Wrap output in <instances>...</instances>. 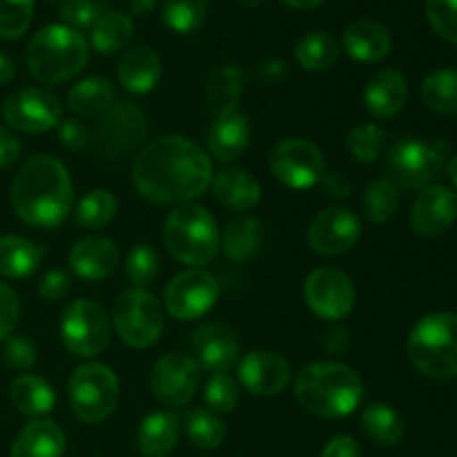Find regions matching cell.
Instances as JSON below:
<instances>
[{"label": "cell", "mask_w": 457, "mask_h": 457, "mask_svg": "<svg viewBox=\"0 0 457 457\" xmlns=\"http://www.w3.org/2000/svg\"><path fill=\"white\" fill-rule=\"evenodd\" d=\"M134 186L150 204L183 205L212 183L210 156L190 138L168 134L147 143L134 161Z\"/></svg>", "instance_id": "1"}, {"label": "cell", "mask_w": 457, "mask_h": 457, "mask_svg": "<svg viewBox=\"0 0 457 457\" xmlns=\"http://www.w3.org/2000/svg\"><path fill=\"white\" fill-rule=\"evenodd\" d=\"M74 201L70 172L49 154L25 161L12 183L13 212L27 226L54 230L67 219Z\"/></svg>", "instance_id": "2"}, {"label": "cell", "mask_w": 457, "mask_h": 457, "mask_svg": "<svg viewBox=\"0 0 457 457\" xmlns=\"http://www.w3.org/2000/svg\"><path fill=\"white\" fill-rule=\"evenodd\" d=\"M295 397L308 413L339 420L360 406L364 386L351 366L339 361H315L299 373Z\"/></svg>", "instance_id": "3"}, {"label": "cell", "mask_w": 457, "mask_h": 457, "mask_svg": "<svg viewBox=\"0 0 457 457\" xmlns=\"http://www.w3.org/2000/svg\"><path fill=\"white\" fill-rule=\"evenodd\" d=\"M27 67L45 85H58L80 74L89 61V45L83 34L67 25H49L36 31L27 45Z\"/></svg>", "instance_id": "4"}, {"label": "cell", "mask_w": 457, "mask_h": 457, "mask_svg": "<svg viewBox=\"0 0 457 457\" xmlns=\"http://www.w3.org/2000/svg\"><path fill=\"white\" fill-rule=\"evenodd\" d=\"M409 360L422 375L433 379L457 378V315L433 312L411 330Z\"/></svg>", "instance_id": "5"}, {"label": "cell", "mask_w": 457, "mask_h": 457, "mask_svg": "<svg viewBox=\"0 0 457 457\" xmlns=\"http://www.w3.org/2000/svg\"><path fill=\"white\" fill-rule=\"evenodd\" d=\"M163 241L170 254L181 263L205 266L217 257L221 235L208 210L195 204H183L165 219Z\"/></svg>", "instance_id": "6"}, {"label": "cell", "mask_w": 457, "mask_h": 457, "mask_svg": "<svg viewBox=\"0 0 457 457\" xmlns=\"http://www.w3.org/2000/svg\"><path fill=\"white\" fill-rule=\"evenodd\" d=\"M449 145L424 143L420 138H402L388 150L386 170L391 181L404 190H424L445 170Z\"/></svg>", "instance_id": "7"}, {"label": "cell", "mask_w": 457, "mask_h": 457, "mask_svg": "<svg viewBox=\"0 0 457 457\" xmlns=\"http://www.w3.org/2000/svg\"><path fill=\"white\" fill-rule=\"evenodd\" d=\"M70 404L85 424H98L114 413L120 397L119 379L105 364H83L70 378Z\"/></svg>", "instance_id": "8"}, {"label": "cell", "mask_w": 457, "mask_h": 457, "mask_svg": "<svg viewBox=\"0 0 457 457\" xmlns=\"http://www.w3.org/2000/svg\"><path fill=\"white\" fill-rule=\"evenodd\" d=\"M112 321L119 337L128 346L150 348L163 333L165 315L161 303L147 290L134 288L116 299Z\"/></svg>", "instance_id": "9"}, {"label": "cell", "mask_w": 457, "mask_h": 457, "mask_svg": "<svg viewBox=\"0 0 457 457\" xmlns=\"http://www.w3.org/2000/svg\"><path fill=\"white\" fill-rule=\"evenodd\" d=\"M61 337L76 357H96L110 344V320L92 299H76L62 312Z\"/></svg>", "instance_id": "10"}, {"label": "cell", "mask_w": 457, "mask_h": 457, "mask_svg": "<svg viewBox=\"0 0 457 457\" xmlns=\"http://www.w3.org/2000/svg\"><path fill=\"white\" fill-rule=\"evenodd\" d=\"M147 137L145 114L134 103L120 101L112 105L94 129V145L105 159H119L143 145Z\"/></svg>", "instance_id": "11"}, {"label": "cell", "mask_w": 457, "mask_h": 457, "mask_svg": "<svg viewBox=\"0 0 457 457\" xmlns=\"http://www.w3.org/2000/svg\"><path fill=\"white\" fill-rule=\"evenodd\" d=\"M270 170L275 179L293 190L321 183L326 174V161L320 147L306 138H284L270 152Z\"/></svg>", "instance_id": "12"}, {"label": "cell", "mask_w": 457, "mask_h": 457, "mask_svg": "<svg viewBox=\"0 0 457 457\" xmlns=\"http://www.w3.org/2000/svg\"><path fill=\"white\" fill-rule=\"evenodd\" d=\"M4 123L25 134H43L62 120L61 98L43 87H22L3 103Z\"/></svg>", "instance_id": "13"}, {"label": "cell", "mask_w": 457, "mask_h": 457, "mask_svg": "<svg viewBox=\"0 0 457 457\" xmlns=\"http://www.w3.org/2000/svg\"><path fill=\"white\" fill-rule=\"evenodd\" d=\"M201 384V369L195 357L186 353H168L154 364L150 373L152 395L165 406H186L196 395Z\"/></svg>", "instance_id": "14"}, {"label": "cell", "mask_w": 457, "mask_h": 457, "mask_svg": "<svg viewBox=\"0 0 457 457\" xmlns=\"http://www.w3.org/2000/svg\"><path fill=\"white\" fill-rule=\"evenodd\" d=\"M219 299V281L208 270H183L165 288V311L174 320H199Z\"/></svg>", "instance_id": "15"}, {"label": "cell", "mask_w": 457, "mask_h": 457, "mask_svg": "<svg viewBox=\"0 0 457 457\" xmlns=\"http://www.w3.org/2000/svg\"><path fill=\"white\" fill-rule=\"evenodd\" d=\"M308 308L321 320H344L355 306V286L337 268H317L303 284Z\"/></svg>", "instance_id": "16"}, {"label": "cell", "mask_w": 457, "mask_h": 457, "mask_svg": "<svg viewBox=\"0 0 457 457\" xmlns=\"http://www.w3.org/2000/svg\"><path fill=\"white\" fill-rule=\"evenodd\" d=\"M361 223L351 210L346 208H326L311 221L306 232L308 245L315 253L335 257L344 254L360 241Z\"/></svg>", "instance_id": "17"}, {"label": "cell", "mask_w": 457, "mask_h": 457, "mask_svg": "<svg viewBox=\"0 0 457 457\" xmlns=\"http://www.w3.org/2000/svg\"><path fill=\"white\" fill-rule=\"evenodd\" d=\"M457 221V192L446 186H428L415 199L411 228L418 237L437 239Z\"/></svg>", "instance_id": "18"}, {"label": "cell", "mask_w": 457, "mask_h": 457, "mask_svg": "<svg viewBox=\"0 0 457 457\" xmlns=\"http://www.w3.org/2000/svg\"><path fill=\"white\" fill-rule=\"evenodd\" d=\"M290 364L272 351H253L239 361V382L250 395H279L290 384Z\"/></svg>", "instance_id": "19"}, {"label": "cell", "mask_w": 457, "mask_h": 457, "mask_svg": "<svg viewBox=\"0 0 457 457\" xmlns=\"http://www.w3.org/2000/svg\"><path fill=\"white\" fill-rule=\"evenodd\" d=\"M192 351L199 369L228 373L239 357V337L226 324H205L192 335Z\"/></svg>", "instance_id": "20"}, {"label": "cell", "mask_w": 457, "mask_h": 457, "mask_svg": "<svg viewBox=\"0 0 457 457\" xmlns=\"http://www.w3.org/2000/svg\"><path fill=\"white\" fill-rule=\"evenodd\" d=\"M70 266L80 279L101 281L119 266V248L107 237H85L71 248Z\"/></svg>", "instance_id": "21"}, {"label": "cell", "mask_w": 457, "mask_h": 457, "mask_svg": "<svg viewBox=\"0 0 457 457\" xmlns=\"http://www.w3.org/2000/svg\"><path fill=\"white\" fill-rule=\"evenodd\" d=\"M250 145V123L239 110H226L214 114L208 129V147L221 163L237 161Z\"/></svg>", "instance_id": "22"}, {"label": "cell", "mask_w": 457, "mask_h": 457, "mask_svg": "<svg viewBox=\"0 0 457 457\" xmlns=\"http://www.w3.org/2000/svg\"><path fill=\"white\" fill-rule=\"evenodd\" d=\"M409 98V80L397 70H382L364 89V107L375 119H393L400 114Z\"/></svg>", "instance_id": "23"}, {"label": "cell", "mask_w": 457, "mask_h": 457, "mask_svg": "<svg viewBox=\"0 0 457 457\" xmlns=\"http://www.w3.org/2000/svg\"><path fill=\"white\" fill-rule=\"evenodd\" d=\"M348 56L360 62H379L391 54L393 40L386 27L375 21L351 22L344 31Z\"/></svg>", "instance_id": "24"}, {"label": "cell", "mask_w": 457, "mask_h": 457, "mask_svg": "<svg viewBox=\"0 0 457 457\" xmlns=\"http://www.w3.org/2000/svg\"><path fill=\"white\" fill-rule=\"evenodd\" d=\"M65 445V433L56 422L34 420L18 433L9 457H62Z\"/></svg>", "instance_id": "25"}, {"label": "cell", "mask_w": 457, "mask_h": 457, "mask_svg": "<svg viewBox=\"0 0 457 457\" xmlns=\"http://www.w3.org/2000/svg\"><path fill=\"white\" fill-rule=\"evenodd\" d=\"M212 192L219 204L237 212L253 210L262 201V186L257 179L245 170L237 168L221 170L212 179Z\"/></svg>", "instance_id": "26"}, {"label": "cell", "mask_w": 457, "mask_h": 457, "mask_svg": "<svg viewBox=\"0 0 457 457\" xmlns=\"http://www.w3.org/2000/svg\"><path fill=\"white\" fill-rule=\"evenodd\" d=\"M181 436V420L170 411L150 413L138 428V451L145 457H168Z\"/></svg>", "instance_id": "27"}, {"label": "cell", "mask_w": 457, "mask_h": 457, "mask_svg": "<svg viewBox=\"0 0 457 457\" xmlns=\"http://www.w3.org/2000/svg\"><path fill=\"white\" fill-rule=\"evenodd\" d=\"M161 79V61L150 47H134L119 62V80L128 92L150 94Z\"/></svg>", "instance_id": "28"}, {"label": "cell", "mask_w": 457, "mask_h": 457, "mask_svg": "<svg viewBox=\"0 0 457 457\" xmlns=\"http://www.w3.org/2000/svg\"><path fill=\"white\" fill-rule=\"evenodd\" d=\"M263 244V226L259 219L250 214H239L232 221H228L226 230L221 235L223 253L232 262H250L257 257Z\"/></svg>", "instance_id": "29"}, {"label": "cell", "mask_w": 457, "mask_h": 457, "mask_svg": "<svg viewBox=\"0 0 457 457\" xmlns=\"http://www.w3.org/2000/svg\"><path fill=\"white\" fill-rule=\"evenodd\" d=\"M114 85L103 76H89V79L80 80L70 89L67 96V107L74 112L76 116L83 119H96L103 116L112 105H114Z\"/></svg>", "instance_id": "30"}, {"label": "cell", "mask_w": 457, "mask_h": 457, "mask_svg": "<svg viewBox=\"0 0 457 457\" xmlns=\"http://www.w3.org/2000/svg\"><path fill=\"white\" fill-rule=\"evenodd\" d=\"M43 263V250L25 237H0V275L7 279H25Z\"/></svg>", "instance_id": "31"}, {"label": "cell", "mask_w": 457, "mask_h": 457, "mask_svg": "<svg viewBox=\"0 0 457 457\" xmlns=\"http://www.w3.org/2000/svg\"><path fill=\"white\" fill-rule=\"evenodd\" d=\"M248 76L237 65H219L214 67L205 80V94L212 105L214 114H221L226 110H237L239 98L244 94Z\"/></svg>", "instance_id": "32"}, {"label": "cell", "mask_w": 457, "mask_h": 457, "mask_svg": "<svg viewBox=\"0 0 457 457\" xmlns=\"http://www.w3.org/2000/svg\"><path fill=\"white\" fill-rule=\"evenodd\" d=\"M9 397H12V404L29 418H43L56 404V393L52 384H47L38 375H21L13 379Z\"/></svg>", "instance_id": "33"}, {"label": "cell", "mask_w": 457, "mask_h": 457, "mask_svg": "<svg viewBox=\"0 0 457 457\" xmlns=\"http://www.w3.org/2000/svg\"><path fill=\"white\" fill-rule=\"evenodd\" d=\"M361 428L378 446H397L404 437V420L388 404L366 406L361 413Z\"/></svg>", "instance_id": "34"}, {"label": "cell", "mask_w": 457, "mask_h": 457, "mask_svg": "<svg viewBox=\"0 0 457 457\" xmlns=\"http://www.w3.org/2000/svg\"><path fill=\"white\" fill-rule=\"evenodd\" d=\"M422 94L424 105L431 112L442 116L457 114V70H436L422 80Z\"/></svg>", "instance_id": "35"}, {"label": "cell", "mask_w": 457, "mask_h": 457, "mask_svg": "<svg viewBox=\"0 0 457 457\" xmlns=\"http://www.w3.org/2000/svg\"><path fill=\"white\" fill-rule=\"evenodd\" d=\"M295 56L306 71H326L337 62L339 43L328 31H312L299 40Z\"/></svg>", "instance_id": "36"}, {"label": "cell", "mask_w": 457, "mask_h": 457, "mask_svg": "<svg viewBox=\"0 0 457 457\" xmlns=\"http://www.w3.org/2000/svg\"><path fill=\"white\" fill-rule=\"evenodd\" d=\"M400 208V187L391 179H378L361 195V212L370 223H386Z\"/></svg>", "instance_id": "37"}, {"label": "cell", "mask_w": 457, "mask_h": 457, "mask_svg": "<svg viewBox=\"0 0 457 457\" xmlns=\"http://www.w3.org/2000/svg\"><path fill=\"white\" fill-rule=\"evenodd\" d=\"M134 36V22L132 18L125 16V13L107 12L96 25L92 27V45L96 52L101 54H116L123 47H128V43Z\"/></svg>", "instance_id": "38"}, {"label": "cell", "mask_w": 457, "mask_h": 457, "mask_svg": "<svg viewBox=\"0 0 457 457\" xmlns=\"http://www.w3.org/2000/svg\"><path fill=\"white\" fill-rule=\"evenodd\" d=\"M116 210L119 204L110 190H92L76 205V226L85 230H101L116 217Z\"/></svg>", "instance_id": "39"}, {"label": "cell", "mask_w": 457, "mask_h": 457, "mask_svg": "<svg viewBox=\"0 0 457 457\" xmlns=\"http://www.w3.org/2000/svg\"><path fill=\"white\" fill-rule=\"evenodd\" d=\"M187 440L201 451H214L226 440V427L221 420L205 409H195L186 418Z\"/></svg>", "instance_id": "40"}, {"label": "cell", "mask_w": 457, "mask_h": 457, "mask_svg": "<svg viewBox=\"0 0 457 457\" xmlns=\"http://www.w3.org/2000/svg\"><path fill=\"white\" fill-rule=\"evenodd\" d=\"M208 16V0H165L163 21L179 34L196 31Z\"/></svg>", "instance_id": "41"}, {"label": "cell", "mask_w": 457, "mask_h": 457, "mask_svg": "<svg viewBox=\"0 0 457 457\" xmlns=\"http://www.w3.org/2000/svg\"><path fill=\"white\" fill-rule=\"evenodd\" d=\"M386 145V132L373 123L357 125L348 132L346 147L360 163H373L379 159Z\"/></svg>", "instance_id": "42"}, {"label": "cell", "mask_w": 457, "mask_h": 457, "mask_svg": "<svg viewBox=\"0 0 457 457\" xmlns=\"http://www.w3.org/2000/svg\"><path fill=\"white\" fill-rule=\"evenodd\" d=\"M204 402L212 413H232L239 404V384L230 373H212L205 382Z\"/></svg>", "instance_id": "43"}, {"label": "cell", "mask_w": 457, "mask_h": 457, "mask_svg": "<svg viewBox=\"0 0 457 457\" xmlns=\"http://www.w3.org/2000/svg\"><path fill=\"white\" fill-rule=\"evenodd\" d=\"M34 18V0H0V38H21Z\"/></svg>", "instance_id": "44"}, {"label": "cell", "mask_w": 457, "mask_h": 457, "mask_svg": "<svg viewBox=\"0 0 457 457\" xmlns=\"http://www.w3.org/2000/svg\"><path fill=\"white\" fill-rule=\"evenodd\" d=\"M125 272H128V279L143 290L147 284H152L159 272V253L147 244L134 245L125 262Z\"/></svg>", "instance_id": "45"}, {"label": "cell", "mask_w": 457, "mask_h": 457, "mask_svg": "<svg viewBox=\"0 0 457 457\" xmlns=\"http://www.w3.org/2000/svg\"><path fill=\"white\" fill-rule=\"evenodd\" d=\"M105 3L101 0H62L61 18L71 29H87L105 16Z\"/></svg>", "instance_id": "46"}, {"label": "cell", "mask_w": 457, "mask_h": 457, "mask_svg": "<svg viewBox=\"0 0 457 457\" xmlns=\"http://www.w3.org/2000/svg\"><path fill=\"white\" fill-rule=\"evenodd\" d=\"M427 18L440 38L457 45V0H427Z\"/></svg>", "instance_id": "47"}, {"label": "cell", "mask_w": 457, "mask_h": 457, "mask_svg": "<svg viewBox=\"0 0 457 457\" xmlns=\"http://www.w3.org/2000/svg\"><path fill=\"white\" fill-rule=\"evenodd\" d=\"M3 361L9 369L25 373V370H29L38 361V348L25 335H13V337L4 339Z\"/></svg>", "instance_id": "48"}, {"label": "cell", "mask_w": 457, "mask_h": 457, "mask_svg": "<svg viewBox=\"0 0 457 457\" xmlns=\"http://www.w3.org/2000/svg\"><path fill=\"white\" fill-rule=\"evenodd\" d=\"M21 317V302L12 286L0 284V342L12 337Z\"/></svg>", "instance_id": "49"}, {"label": "cell", "mask_w": 457, "mask_h": 457, "mask_svg": "<svg viewBox=\"0 0 457 457\" xmlns=\"http://www.w3.org/2000/svg\"><path fill=\"white\" fill-rule=\"evenodd\" d=\"M58 141L65 150L79 152L92 143V134L79 119H67L58 123Z\"/></svg>", "instance_id": "50"}, {"label": "cell", "mask_w": 457, "mask_h": 457, "mask_svg": "<svg viewBox=\"0 0 457 457\" xmlns=\"http://www.w3.org/2000/svg\"><path fill=\"white\" fill-rule=\"evenodd\" d=\"M70 293V277L62 270L45 272L38 284V295L45 302H61Z\"/></svg>", "instance_id": "51"}, {"label": "cell", "mask_w": 457, "mask_h": 457, "mask_svg": "<svg viewBox=\"0 0 457 457\" xmlns=\"http://www.w3.org/2000/svg\"><path fill=\"white\" fill-rule=\"evenodd\" d=\"M320 457H361V449L355 437L337 436L324 446Z\"/></svg>", "instance_id": "52"}, {"label": "cell", "mask_w": 457, "mask_h": 457, "mask_svg": "<svg viewBox=\"0 0 457 457\" xmlns=\"http://www.w3.org/2000/svg\"><path fill=\"white\" fill-rule=\"evenodd\" d=\"M321 187H324L326 196H330V199H346V196H351L353 192L351 179H348L344 172L324 174V179H321Z\"/></svg>", "instance_id": "53"}, {"label": "cell", "mask_w": 457, "mask_h": 457, "mask_svg": "<svg viewBox=\"0 0 457 457\" xmlns=\"http://www.w3.org/2000/svg\"><path fill=\"white\" fill-rule=\"evenodd\" d=\"M18 156H21V141L16 138V134L0 128V168L13 165L18 161Z\"/></svg>", "instance_id": "54"}, {"label": "cell", "mask_w": 457, "mask_h": 457, "mask_svg": "<svg viewBox=\"0 0 457 457\" xmlns=\"http://www.w3.org/2000/svg\"><path fill=\"white\" fill-rule=\"evenodd\" d=\"M348 346H351V335L342 326H335V328H330L324 335V348L328 353H333V355H344L348 351Z\"/></svg>", "instance_id": "55"}, {"label": "cell", "mask_w": 457, "mask_h": 457, "mask_svg": "<svg viewBox=\"0 0 457 457\" xmlns=\"http://www.w3.org/2000/svg\"><path fill=\"white\" fill-rule=\"evenodd\" d=\"M259 79L268 85H279L288 79V65L284 61H266L262 67H259Z\"/></svg>", "instance_id": "56"}, {"label": "cell", "mask_w": 457, "mask_h": 457, "mask_svg": "<svg viewBox=\"0 0 457 457\" xmlns=\"http://www.w3.org/2000/svg\"><path fill=\"white\" fill-rule=\"evenodd\" d=\"M16 79V65L9 56L0 54V85H9Z\"/></svg>", "instance_id": "57"}, {"label": "cell", "mask_w": 457, "mask_h": 457, "mask_svg": "<svg viewBox=\"0 0 457 457\" xmlns=\"http://www.w3.org/2000/svg\"><path fill=\"white\" fill-rule=\"evenodd\" d=\"M156 3L159 0H129V9H132V13L143 16V13H150L156 7Z\"/></svg>", "instance_id": "58"}, {"label": "cell", "mask_w": 457, "mask_h": 457, "mask_svg": "<svg viewBox=\"0 0 457 457\" xmlns=\"http://www.w3.org/2000/svg\"><path fill=\"white\" fill-rule=\"evenodd\" d=\"M281 3L290 9H315L320 7L324 0H281Z\"/></svg>", "instance_id": "59"}, {"label": "cell", "mask_w": 457, "mask_h": 457, "mask_svg": "<svg viewBox=\"0 0 457 457\" xmlns=\"http://www.w3.org/2000/svg\"><path fill=\"white\" fill-rule=\"evenodd\" d=\"M446 174H449L451 183H453L457 190V156H453V159L449 161V165H446Z\"/></svg>", "instance_id": "60"}, {"label": "cell", "mask_w": 457, "mask_h": 457, "mask_svg": "<svg viewBox=\"0 0 457 457\" xmlns=\"http://www.w3.org/2000/svg\"><path fill=\"white\" fill-rule=\"evenodd\" d=\"M241 4H245V7H262L263 3H266V0H239Z\"/></svg>", "instance_id": "61"}]
</instances>
